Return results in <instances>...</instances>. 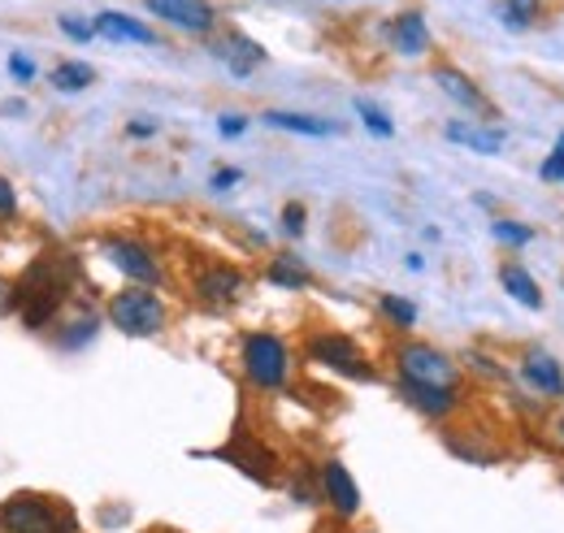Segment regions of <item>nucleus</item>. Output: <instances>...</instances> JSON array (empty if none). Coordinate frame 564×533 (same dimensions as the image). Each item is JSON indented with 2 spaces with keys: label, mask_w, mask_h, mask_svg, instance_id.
<instances>
[{
  "label": "nucleus",
  "mask_w": 564,
  "mask_h": 533,
  "mask_svg": "<svg viewBox=\"0 0 564 533\" xmlns=\"http://www.w3.org/2000/svg\"><path fill=\"white\" fill-rule=\"evenodd\" d=\"M105 317H109V326L113 330H122L127 338H156V334L165 330V300L156 295V291H148V286H127V291H118L113 300H109V308H105Z\"/></svg>",
  "instance_id": "1"
},
{
  "label": "nucleus",
  "mask_w": 564,
  "mask_h": 533,
  "mask_svg": "<svg viewBox=\"0 0 564 533\" xmlns=\"http://www.w3.org/2000/svg\"><path fill=\"white\" fill-rule=\"evenodd\" d=\"M243 373L252 387L261 391H282L286 387V373H291V351L279 334H248L243 338Z\"/></svg>",
  "instance_id": "2"
},
{
  "label": "nucleus",
  "mask_w": 564,
  "mask_h": 533,
  "mask_svg": "<svg viewBox=\"0 0 564 533\" xmlns=\"http://www.w3.org/2000/svg\"><path fill=\"white\" fill-rule=\"evenodd\" d=\"M0 533H74V521L35 494H13L0 503Z\"/></svg>",
  "instance_id": "3"
},
{
  "label": "nucleus",
  "mask_w": 564,
  "mask_h": 533,
  "mask_svg": "<svg viewBox=\"0 0 564 533\" xmlns=\"http://www.w3.org/2000/svg\"><path fill=\"white\" fill-rule=\"evenodd\" d=\"M400 365V382H417V387H438V391H456V365L430 347V342H409L395 351Z\"/></svg>",
  "instance_id": "4"
},
{
  "label": "nucleus",
  "mask_w": 564,
  "mask_h": 533,
  "mask_svg": "<svg viewBox=\"0 0 564 533\" xmlns=\"http://www.w3.org/2000/svg\"><path fill=\"white\" fill-rule=\"evenodd\" d=\"M308 360H317L330 373H344L352 382H373V365L365 360V351L356 347L348 334H313L308 338Z\"/></svg>",
  "instance_id": "5"
},
{
  "label": "nucleus",
  "mask_w": 564,
  "mask_h": 533,
  "mask_svg": "<svg viewBox=\"0 0 564 533\" xmlns=\"http://www.w3.org/2000/svg\"><path fill=\"white\" fill-rule=\"evenodd\" d=\"M148 13H156L161 22H170L174 31H187V35H209L217 26V9L209 0H143Z\"/></svg>",
  "instance_id": "6"
},
{
  "label": "nucleus",
  "mask_w": 564,
  "mask_h": 533,
  "mask_svg": "<svg viewBox=\"0 0 564 533\" xmlns=\"http://www.w3.org/2000/svg\"><path fill=\"white\" fill-rule=\"evenodd\" d=\"M105 257H109V265L113 269H122L135 286L161 282V265H156L152 248L140 243V239H105Z\"/></svg>",
  "instance_id": "7"
},
{
  "label": "nucleus",
  "mask_w": 564,
  "mask_h": 533,
  "mask_svg": "<svg viewBox=\"0 0 564 533\" xmlns=\"http://www.w3.org/2000/svg\"><path fill=\"white\" fill-rule=\"evenodd\" d=\"M217 460H226V465L243 468L252 481H261V486H270L274 481V456L257 443V438H248V434H235V443H226V447H217L209 452Z\"/></svg>",
  "instance_id": "8"
},
{
  "label": "nucleus",
  "mask_w": 564,
  "mask_h": 533,
  "mask_svg": "<svg viewBox=\"0 0 564 533\" xmlns=\"http://www.w3.org/2000/svg\"><path fill=\"white\" fill-rule=\"evenodd\" d=\"M382 31H387L391 48L404 53V57H425V53H430V26H425L422 9H404V13H395Z\"/></svg>",
  "instance_id": "9"
},
{
  "label": "nucleus",
  "mask_w": 564,
  "mask_h": 533,
  "mask_svg": "<svg viewBox=\"0 0 564 533\" xmlns=\"http://www.w3.org/2000/svg\"><path fill=\"white\" fill-rule=\"evenodd\" d=\"M248 291V278L235 265H209L196 273V295L205 304H235Z\"/></svg>",
  "instance_id": "10"
},
{
  "label": "nucleus",
  "mask_w": 564,
  "mask_h": 533,
  "mask_svg": "<svg viewBox=\"0 0 564 533\" xmlns=\"http://www.w3.org/2000/svg\"><path fill=\"white\" fill-rule=\"evenodd\" d=\"M322 494L330 499V508L339 516H356L360 512V486H356V477L348 472V465H339V460H326L322 465Z\"/></svg>",
  "instance_id": "11"
},
{
  "label": "nucleus",
  "mask_w": 564,
  "mask_h": 533,
  "mask_svg": "<svg viewBox=\"0 0 564 533\" xmlns=\"http://www.w3.org/2000/svg\"><path fill=\"white\" fill-rule=\"evenodd\" d=\"M213 57L230 69L235 78H248L252 69L265 62V48H261L257 40H248V35H239V31H235V35H226V40H217V44H213Z\"/></svg>",
  "instance_id": "12"
},
{
  "label": "nucleus",
  "mask_w": 564,
  "mask_h": 533,
  "mask_svg": "<svg viewBox=\"0 0 564 533\" xmlns=\"http://www.w3.org/2000/svg\"><path fill=\"white\" fill-rule=\"evenodd\" d=\"M91 26H96V35L118 40V44H156V31L148 22L131 18V13H118V9H100Z\"/></svg>",
  "instance_id": "13"
},
{
  "label": "nucleus",
  "mask_w": 564,
  "mask_h": 533,
  "mask_svg": "<svg viewBox=\"0 0 564 533\" xmlns=\"http://www.w3.org/2000/svg\"><path fill=\"white\" fill-rule=\"evenodd\" d=\"M434 83H438V87H443V96H452L460 109H474V113H491V105H487L482 87H478L469 74H460L456 66H438V69H434Z\"/></svg>",
  "instance_id": "14"
},
{
  "label": "nucleus",
  "mask_w": 564,
  "mask_h": 533,
  "mask_svg": "<svg viewBox=\"0 0 564 533\" xmlns=\"http://www.w3.org/2000/svg\"><path fill=\"white\" fill-rule=\"evenodd\" d=\"M521 378L539 391V395H552V400H561L564 395V373H561V360H552L547 351H530L525 360H521Z\"/></svg>",
  "instance_id": "15"
},
{
  "label": "nucleus",
  "mask_w": 564,
  "mask_h": 533,
  "mask_svg": "<svg viewBox=\"0 0 564 533\" xmlns=\"http://www.w3.org/2000/svg\"><path fill=\"white\" fill-rule=\"evenodd\" d=\"M499 282H503V291H508V295H512L521 308H534V313L543 308V291H539V282H534L525 269L517 265V261H508V265L499 269Z\"/></svg>",
  "instance_id": "16"
},
{
  "label": "nucleus",
  "mask_w": 564,
  "mask_h": 533,
  "mask_svg": "<svg viewBox=\"0 0 564 533\" xmlns=\"http://www.w3.org/2000/svg\"><path fill=\"white\" fill-rule=\"evenodd\" d=\"M265 122L279 127V131L317 134V139H322V134H339V122H326V118H313V113H286V109H270Z\"/></svg>",
  "instance_id": "17"
},
{
  "label": "nucleus",
  "mask_w": 564,
  "mask_h": 533,
  "mask_svg": "<svg viewBox=\"0 0 564 533\" xmlns=\"http://www.w3.org/2000/svg\"><path fill=\"white\" fill-rule=\"evenodd\" d=\"M404 400L413 403L425 416H447L456 407V391H438V387H417V382H400Z\"/></svg>",
  "instance_id": "18"
},
{
  "label": "nucleus",
  "mask_w": 564,
  "mask_h": 533,
  "mask_svg": "<svg viewBox=\"0 0 564 533\" xmlns=\"http://www.w3.org/2000/svg\"><path fill=\"white\" fill-rule=\"evenodd\" d=\"M265 278H270L279 291H304V286L313 282L308 265H304L300 257H291V252H279V257L270 261V269H265Z\"/></svg>",
  "instance_id": "19"
},
{
  "label": "nucleus",
  "mask_w": 564,
  "mask_h": 533,
  "mask_svg": "<svg viewBox=\"0 0 564 533\" xmlns=\"http://www.w3.org/2000/svg\"><path fill=\"white\" fill-rule=\"evenodd\" d=\"M447 139H452V143H469V148L482 152V156H495V152L503 148V131H482V127H465V122H452V127H447Z\"/></svg>",
  "instance_id": "20"
},
{
  "label": "nucleus",
  "mask_w": 564,
  "mask_h": 533,
  "mask_svg": "<svg viewBox=\"0 0 564 533\" xmlns=\"http://www.w3.org/2000/svg\"><path fill=\"white\" fill-rule=\"evenodd\" d=\"M96 334H100V317H96V313H83V317H74L66 326H57V342H62L66 351H78V347H87Z\"/></svg>",
  "instance_id": "21"
},
{
  "label": "nucleus",
  "mask_w": 564,
  "mask_h": 533,
  "mask_svg": "<svg viewBox=\"0 0 564 533\" xmlns=\"http://www.w3.org/2000/svg\"><path fill=\"white\" fill-rule=\"evenodd\" d=\"M495 13H499V22H503L508 31H525V26H534V18L543 13V0H503Z\"/></svg>",
  "instance_id": "22"
},
{
  "label": "nucleus",
  "mask_w": 564,
  "mask_h": 533,
  "mask_svg": "<svg viewBox=\"0 0 564 533\" xmlns=\"http://www.w3.org/2000/svg\"><path fill=\"white\" fill-rule=\"evenodd\" d=\"M91 83H96V69L87 66V62H62V66L53 69V87L57 91H83Z\"/></svg>",
  "instance_id": "23"
},
{
  "label": "nucleus",
  "mask_w": 564,
  "mask_h": 533,
  "mask_svg": "<svg viewBox=\"0 0 564 533\" xmlns=\"http://www.w3.org/2000/svg\"><path fill=\"white\" fill-rule=\"evenodd\" d=\"M378 313H382L391 326H400V330L417 326V304H413V300H400V295H382V300H378Z\"/></svg>",
  "instance_id": "24"
},
{
  "label": "nucleus",
  "mask_w": 564,
  "mask_h": 533,
  "mask_svg": "<svg viewBox=\"0 0 564 533\" xmlns=\"http://www.w3.org/2000/svg\"><path fill=\"white\" fill-rule=\"evenodd\" d=\"M356 113H360V122H365V131L369 134H378V139H391V134H395V122H391L373 100L360 96V100H356Z\"/></svg>",
  "instance_id": "25"
},
{
  "label": "nucleus",
  "mask_w": 564,
  "mask_h": 533,
  "mask_svg": "<svg viewBox=\"0 0 564 533\" xmlns=\"http://www.w3.org/2000/svg\"><path fill=\"white\" fill-rule=\"evenodd\" d=\"M491 235L499 239V243H508V248H525L530 239H534V230L530 226H517V221H491Z\"/></svg>",
  "instance_id": "26"
},
{
  "label": "nucleus",
  "mask_w": 564,
  "mask_h": 533,
  "mask_svg": "<svg viewBox=\"0 0 564 533\" xmlns=\"http://www.w3.org/2000/svg\"><path fill=\"white\" fill-rule=\"evenodd\" d=\"M539 178H543V183H564V131H561V139H556V152L539 165Z\"/></svg>",
  "instance_id": "27"
},
{
  "label": "nucleus",
  "mask_w": 564,
  "mask_h": 533,
  "mask_svg": "<svg viewBox=\"0 0 564 533\" xmlns=\"http://www.w3.org/2000/svg\"><path fill=\"white\" fill-rule=\"evenodd\" d=\"M304 217H308V208L300 200H291L282 208V230H286L291 239H300V235H304Z\"/></svg>",
  "instance_id": "28"
},
{
  "label": "nucleus",
  "mask_w": 564,
  "mask_h": 533,
  "mask_svg": "<svg viewBox=\"0 0 564 533\" xmlns=\"http://www.w3.org/2000/svg\"><path fill=\"white\" fill-rule=\"evenodd\" d=\"M57 26L70 35L74 44H87V40H96V26H91V22H78V18H70V13H62V18H57Z\"/></svg>",
  "instance_id": "29"
},
{
  "label": "nucleus",
  "mask_w": 564,
  "mask_h": 533,
  "mask_svg": "<svg viewBox=\"0 0 564 533\" xmlns=\"http://www.w3.org/2000/svg\"><path fill=\"white\" fill-rule=\"evenodd\" d=\"M18 217V187L9 178H0V221Z\"/></svg>",
  "instance_id": "30"
},
{
  "label": "nucleus",
  "mask_w": 564,
  "mask_h": 533,
  "mask_svg": "<svg viewBox=\"0 0 564 533\" xmlns=\"http://www.w3.org/2000/svg\"><path fill=\"white\" fill-rule=\"evenodd\" d=\"M9 74H13V83H31L35 78V62L26 53H13L9 57Z\"/></svg>",
  "instance_id": "31"
},
{
  "label": "nucleus",
  "mask_w": 564,
  "mask_h": 533,
  "mask_svg": "<svg viewBox=\"0 0 564 533\" xmlns=\"http://www.w3.org/2000/svg\"><path fill=\"white\" fill-rule=\"evenodd\" d=\"M217 131H221V139H239V134L248 131V118H243V113H221Z\"/></svg>",
  "instance_id": "32"
},
{
  "label": "nucleus",
  "mask_w": 564,
  "mask_h": 533,
  "mask_svg": "<svg viewBox=\"0 0 564 533\" xmlns=\"http://www.w3.org/2000/svg\"><path fill=\"white\" fill-rule=\"evenodd\" d=\"M239 178H243L239 170H217V174L209 178V187H213V192H230V187H235Z\"/></svg>",
  "instance_id": "33"
},
{
  "label": "nucleus",
  "mask_w": 564,
  "mask_h": 533,
  "mask_svg": "<svg viewBox=\"0 0 564 533\" xmlns=\"http://www.w3.org/2000/svg\"><path fill=\"white\" fill-rule=\"evenodd\" d=\"M18 308V286L0 278V313H13Z\"/></svg>",
  "instance_id": "34"
},
{
  "label": "nucleus",
  "mask_w": 564,
  "mask_h": 533,
  "mask_svg": "<svg viewBox=\"0 0 564 533\" xmlns=\"http://www.w3.org/2000/svg\"><path fill=\"white\" fill-rule=\"evenodd\" d=\"M127 134H131V139H152V134H156V122H131Z\"/></svg>",
  "instance_id": "35"
},
{
  "label": "nucleus",
  "mask_w": 564,
  "mask_h": 533,
  "mask_svg": "<svg viewBox=\"0 0 564 533\" xmlns=\"http://www.w3.org/2000/svg\"><path fill=\"white\" fill-rule=\"evenodd\" d=\"M22 113H26V105H22V100H9V105H4V118H22Z\"/></svg>",
  "instance_id": "36"
},
{
  "label": "nucleus",
  "mask_w": 564,
  "mask_h": 533,
  "mask_svg": "<svg viewBox=\"0 0 564 533\" xmlns=\"http://www.w3.org/2000/svg\"><path fill=\"white\" fill-rule=\"evenodd\" d=\"M561 438H564V416H561Z\"/></svg>",
  "instance_id": "37"
},
{
  "label": "nucleus",
  "mask_w": 564,
  "mask_h": 533,
  "mask_svg": "<svg viewBox=\"0 0 564 533\" xmlns=\"http://www.w3.org/2000/svg\"><path fill=\"white\" fill-rule=\"evenodd\" d=\"M360 533H369V530H360Z\"/></svg>",
  "instance_id": "38"
}]
</instances>
